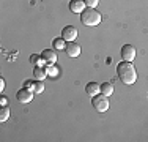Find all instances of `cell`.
<instances>
[{"mask_svg":"<svg viewBox=\"0 0 148 142\" xmlns=\"http://www.w3.org/2000/svg\"><path fill=\"white\" fill-rule=\"evenodd\" d=\"M117 74H118L120 81H121L123 84H126V85H132L137 81L136 66H134L131 62H126V60H121V63H118Z\"/></svg>","mask_w":148,"mask_h":142,"instance_id":"cell-1","label":"cell"},{"mask_svg":"<svg viewBox=\"0 0 148 142\" xmlns=\"http://www.w3.org/2000/svg\"><path fill=\"white\" fill-rule=\"evenodd\" d=\"M80 21H82L84 26L95 27V26H98V24L101 22V14L98 13V10L87 6V8L80 13Z\"/></svg>","mask_w":148,"mask_h":142,"instance_id":"cell-2","label":"cell"},{"mask_svg":"<svg viewBox=\"0 0 148 142\" xmlns=\"http://www.w3.org/2000/svg\"><path fill=\"white\" fill-rule=\"evenodd\" d=\"M91 104H93V108L96 109L98 112H106L109 111V99L106 95L103 93H98L96 97L91 98Z\"/></svg>","mask_w":148,"mask_h":142,"instance_id":"cell-3","label":"cell"},{"mask_svg":"<svg viewBox=\"0 0 148 142\" xmlns=\"http://www.w3.org/2000/svg\"><path fill=\"white\" fill-rule=\"evenodd\" d=\"M77 35H79V32H77V28L73 27V26H66V27H63V30H62V38L68 43L76 41Z\"/></svg>","mask_w":148,"mask_h":142,"instance_id":"cell-4","label":"cell"},{"mask_svg":"<svg viewBox=\"0 0 148 142\" xmlns=\"http://www.w3.org/2000/svg\"><path fill=\"white\" fill-rule=\"evenodd\" d=\"M136 54H137V51L132 44H125L121 48V59L126 60V62H132L136 59Z\"/></svg>","mask_w":148,"mask_h":142,"instance_id":"cell-5","label":"cell"},{"mask_svg":"<svg viewBox=\"0 0 148 142\" xmlns=\"http://www.w3.org/2000/svg\"><path fill=\"white\" fill-rule=\"evenodd\" d=\"M33 93H35L33 90L24 87V88H21V90L16 93V98H17L19 103H30L32 99H33Z\"/></svg>","mask_w":148,"mask_h":142,"instance_id":"cell-6","label":"cell"},{"mask_svg":"<svg viewBox=\"0 0 148 142\" xmlns=\"http://www.w3.org/2000/svg\"><path fill=\"white\" fill-rule=\"evenodd\" d=\"M66 54H68L69 57H79L80 55V46L77 44L76 41H69L66 43Z\"/></svg>","mask_w":148,"mask_h":142,"instance_id":"cell-7","label":"cell"},{"mask_svg":"<svg viewBox=\"0 0 148 142\" xmlns=\"http://www.w3.org/2000/svg\"><path fill=\"white\" fill-rule=\"evenodd\" d=\"M85 2H84V0H71V2H69V10H71L73 13H82L84 10H85Z\"/></svg>","mask_w":148,"mask_h":142,"instance_id":"cell-8","label":"cell"},{"mask_svg":"<svg viewBox=\"0 0 148 142\" xmlns=\"http://www.w3.org/2000/svg\"><path fill=\"white\" fill-rule=\"evenodd\" d=\"M85 92H87V95H90L93 98L98 93H101V85H98V82H88L85 85Z\"/></svg>","mask_w":148,"mask_h":142,"instance_id":"cell-9","label":"cell"},{"mask_svg":"<svg viewBox=\"0 0 148 142\" xmlns=\"http://www.w3.org/2000/svg\"><path fill=\"white\" fill-rule=\"evenodd\" d=\"M41 57L46 60V63H55L57 62V54H55V51H52V49H44V51L41 52Z\"/></svg>","mask_w":148,"mask_h":142,"instance_id":"cell-10","label":"cell"},{"mask_svg":"<svg viewBox=\"0 0 148 142\" xmlns=\"http://www.w3.org/2000/svg\"><path fill=\"white\" fill-rule=\"evenodd\" d=\"M49 74H47V70L44 68V66H40V65H36L33 68V77L35 79H38V81H43V79H46Z\"/></svg>","mask_w":148,"mask_h":142,"instance_id":"cell-11","label":"cell"},{"mask_svg":"<svg viewBox=\"0 0 148 142\" xmlns=\"http://www.w3.org/2000/svg\"><path fill=\"white\" fill-rule=\"evenodd\" d=\"M52 46H54L55 51H65L66 49V41L63 40V38H54V41H52Z\"/></svg>","mask_w":148,"mask_h":142,"instance_id":"cell-12","label":"cell"},{"mask_svg":"<svg viewBox=\"0 0 148 142\" xmlns=\"http://www.w3.org/2000/svg\"><path fill=\"white\" fill-rule=\"evenodd\" d=\"M101 93L106 95V97H110V95L114 93V85H112L110 82L101 84Z\"/></svg>","mask_w":148,"mask_h":142,"instance_id":"cell-13","label":"cell"},{"mask_svg":"<svg viewBox=\"0 0 148 142\" xmlns=\"http://www.w3.org/2000/svg\"><path fill=\"white\" fill-rule=\"evenodd\" d=\"M30 63H33L35 66H36V65H40V66L47 65L43 57H41V55H36V54H32V55H30Z\"/></svg>","mask_w":148,"mask_h":142,"instance_id":"cell-14","label":"cell"},{"mask_svg":"<svg viewBox=\"0 0 148 142\" xmlns=\"http://www.w3.org/2000/svg\"><path fill=\"white\" fill-rule=\"evenodd\" d=\"M10 114H11V111L8 106H2L0 108V122H6L10 119Z\"/></svg>","mask_w":148,"mask_h":142,"instance_id":"cell-15","label":"cell"},{"mask_svg":"<svg viewBox=\"0 0 148 142\" xmlns=\"http://www.w3.org/2000/svg\"><path fill=\"white\" fill-rule=\"evenodd\" d=\"M46 70H47V74H49L51 77H55V76L58 74V68L55 66V63H47Z\"/></svg>","mask_w":148,"mask_h":142,"instance_id":"cell-16","label":"cell"},{"mask_svg":"<svg viewBox=\"0 0 148 142\" xmlns=\"http://www.w3.org/2000/svg\"><path fill=\"white\" fill-rule=\"evenodd\" d=\"M32 90H33L35 93H43V90H44V84H43V81L35 79V82H33V88H32Z\"/></svg>","mask_w":148,"mask_h":142,"instance_id":"cell-17","label":"cell"},{"mask_svg":"<svg viewBox=\"0 0 148 142\" xmlns=\"http://www.w3.org/2000/svg\"><path fill=\"white\" fill-rule=\"evenodd\" d=\"M84 2H85L87 6H90V8H95V6H98L99 0H84Z\"/></svg>","mask_w":148,"mask_h":142,"instance_id":"cell-18","label":"cell"},{"mask_svg":"<svg viewBox=\"0 0 148 142\" xmlns=\"http://www.w3.org/2000/svg\"><path fill=\"white\" fill-rule=\"evenodd\" d=\"M33 82H35V81H25L24 87H25V88H30V90H32V88H33Z\"/></svg>","mask_w":148,"mask_h":142,"instance_id":"cell-19","label":"cell"},{"mask_svg":"<svg viewBox=\"0 0 148 142\" xmlns=\"http://www.w3.org/2000/svg\"><path fill=\"white\" fill-rule=\"evenodd\" d=\"M0 90H5V79H3V77H0Z\"/></svg>","mask_w":148,"mask_h":142,"instance_id":"cell-20","label":"cell"},{"mask_svg":"<svg viewBox=\"0 0 148 142\" xmlns=\"http://www.w3.org/2000/svg\"><path fill=\"white\" fill-rule=\"evenodd\" d=\"M0 104H2V106H6V104H8V99H6L5 97H2V98H0Z\"/></svg>","mask_w":148,"mask_h":142,"instance_id":"cell-21","label":"cell"}]
</instances>
